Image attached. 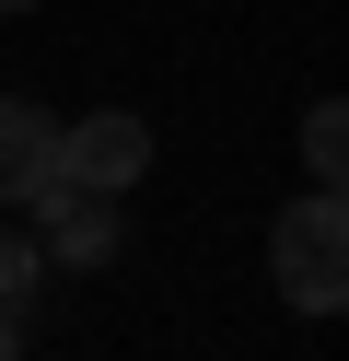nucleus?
I'll return each instance as SVG.
<instances>
[{
  "mask_svg": "<svg viewBox=\"0 0 349 361\" xmlns=\"http://www.w3.org/2000/svg\"><path fill=\"white\" fill-rule=\"evenodd\" d=\"M268 280H279L291 314H338L349 303V198L338 187H302L268 221Z\"/></svg>",
  "mask_w": 349,
  "mask_h": 361,
  "instance_id": "obj_1",
  "label": "nucleus"
},
{
  "mask_svg": "<svg viewBox=\"0 0 349 361\" xmlns=\"http://www.w3.org/2000/svg\"><path fill=\"white\" fill-rule=\"evenodd\" d=\"M140 175H152V128H140V117L93 105V117L59 128V187H70V198H128Z\"/></svg>",
  "mask_w": 349,
  "mask_h": 361,
  "instance_id": "obj_2",
  "label": "nucleus"
},
{
  "mask_svg": "<svg viewBox=\"0 0 349 361\" xmlns=\"http://www.w3.org/2000/svg\"><path fill=\"white\" fill-rule=\"evenodd\" d=\"M59 187V117L35 94H0V210H35Z\"/></svg>",
  "mask_w": 349,
  "mask_h": 361,
  "instance_id": "obj_3",
  "label": "nucleus"
},
{
  "mask_svg": "<svg viewBox=\"0 0 349 361\" xmlns=\"http://www.w3.org/2000/svg\"><path fill=\"white\" fill-rule=\"evenodd\" d=\"M35 210H47L35 257H59V268H105V257H116V198H70V187H47Z\"/></svg>",
  "mask_w": 349,
  "mask_h": 361,
  "instance_id": "obj_4",
  "label": "nucleus"
},
{
  "mask_svg": "<svg viewBox=\"0 0 349 361\" xmlns=\"http://www.w3.org/2000/svg\"><path fill=\"white\" fill-rule=\"evenodd\" d=\"M338 164H349V128H338V105H314V117H302V175L338 187Z\"/></svg>",
  "mask_w": 349,
  "mask_h": 361,
  "instance_id": "obj_5",
  "label": "nucleus"
},
{
  "mask_svg": "<svg viewBox=\"0 0 349 361\" xmlns=\"http://www.w3.org/2000/svg\"><path fill=\"white\" fill-rule=\"evenodd\" d=\"M47 280V257H35V233H0V314L23 303V291Z\"/></svg>",
  "mask_w": 349,
  "mask_h": 361,
  "instance_id": "obj_6",
  "label": "nucleus"
},
{
  "mask_svg": "<svg viewBox=\"0 0 349 361\" xmlns=\"http://www.w3.org/2000/svg\"><path fill=\"white\" fill-rule=\"evenodd\" d=\"M0 361H23V326H12V314H0Z\"/></svg>",
  "mask_w": 349,
  "mask_h": 361,
  "instance_id": "obj_7",
  "label": "nucleus"
}]
</instances>
